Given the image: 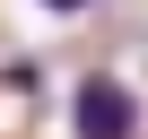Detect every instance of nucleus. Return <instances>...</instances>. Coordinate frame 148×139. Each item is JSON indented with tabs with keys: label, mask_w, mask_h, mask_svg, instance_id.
I'll list each match as a JSON object with an SVG mask.
<instances>
[{
	"label": "nucleus",
	"mask_w": 148,
	"mask_h": 139,
	"mask_svg": "<svg viewBox=\"0 0 148 139\" xmlns=\"http://www.w3.org/2000/svg\"><path fill=\"white\" fill-rule=\"evenodd\" d=\"M70 130L79 139H139V96L113 78V70H87L79 96H70Z\"/></svg>",
	"instance_id": "nucleus-1"
},
{
	"label": "nucleus",
	"mask_w": 148,
	"mask_h": 139,
	"mask_svg": "<svg viewBox=\"0 0 148 139\" xmlns=\"http://www.w3.org/2000/svg\"><path fill=\"white\" fill-rule=\"evenodd\" d=\"M44 9H52V18H79V9H87V0H44Z\"/></svg>",
	"instance_id": "nucleus-2"
}]
</instances>
